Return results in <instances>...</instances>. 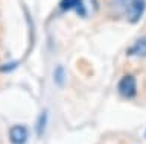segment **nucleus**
<instances>
[{
  "mask_svg": "<svg viewBox=\"0 0 146 144\" xmlns=\"http://www.w3.org/2000/svg\"><path fill=\"white\" fill-rule=\"evenodd\" d=\"M117 93L123 99H134L137 96V80L132 74H125L117 84Z\"/></svg>",
  "mask_w": 146,
  "mask_h": 144,
  "instance_id": "f257e3e1",
  "label": "nucleus"
},
{
  "mask_svg": "<svg viewBox=\"0 0 146 144\" xmlns=\"http://www.w3.org/2000/svg\"><path fill=\"white\" fill-rule=\"evenodd\" d=\"M145 137H146V132H145Z\"/></svg>",
  "mask_w": 146,
  "mask_h": 144,
  "instance_id": "1a4fd4ad",
  "label": "nucleus"
},
{
  "mask_svg": "<svg viewBox=\"0 0 146 144\" xmlns=\"http://www.w3.org/2000/svg\"><path fill=\"white\" fill-rule=\"evenodd\" d=\"M15 67H17V62H14V64H12V62H8V64H5V65L0 67V71H3V73H9V71L14 70Z\"/></svg>",
  "mask_w": 146,
  "mask_h": 144,
  "instance_id": "6e6552de",
  "label": "nucleus"
},
{
  "mask_svg": "<svg viewBox=\"0 0 146 144\" xmlns=\"http://www.w3.org/2000/svg\"><path fill=\"white\" fill-rule=\"evenodd\" d=\"M128 56H137V58H146V35L139 38L134 44H131L128 47Z\"/></svg>",
  "mask_w": 146,
  "mask_h": 144,
  "instance_id": "39448f33",
  "label": "nucleus"
},
{
  "mask_svg": "<svg viewBox=\"0 0 146 144\" xmlns=\"http://www.w3.org/2000/svg\"><path fill=\"white\" fill-rule=\"evenodd\" d=\"M47 124H49V112L43 109L40 112V115L36 117V123H35V130L38 133V137H43L46 129H47Z\"/></svg>",
  "mask_w": 146,
  "mask_h": 144,
  "instance_id": "423d86ee",
  "label": "nucleus"
},
{
  "mask_svg": "<svg viewBox=\"0 0 146 144\" xmlns=\"http://www.w3.org/2000/svg\"><path fill=\"white\" fill-rule=\"evenodd\" d=\"M59 9L64 12L73 11L79 17L87 15V6H85L84 0H61L59 2Z\"/></svg>",
  "mask_w": 146,
  "mask_h": 144,
  "instance_id": "20e7f679",
  "label": "nucleus"
},
{
  "mask_svg": "<svg viewBox=\"0 0 146 144\" xmlns=\"http://www.w3.org/2000/svg\"><path fill=\"white\" fill-rule=\"evenodd\" d=\"M53 80H55V84H56L58 87H62V85L66 84V70H64V67L58 65L56 68H55Z\"/></svg>",
  "mask_w": 146,
  "mask_h": 144,
  "instance_id": "0eeeda50",
  "label": "nucleus"
},
{
  "mask_svg": "<svg viewBox=\"0 0 146 144\" xmlns=\"http://www.w3.org/2000/svg\"><path fill=\"white\" fill-rule=\"evenodd\" d=\"M146 8V0H131L128 8L125 9V15L129 23H137L143 17Z\"/></svg>",
  "mask_w": 146,
  "mask_h": 144,
  "instance_id": "f03ea898",
  "label": "nucleus"
},
{
  "mask_svg": "<svg viewBox=\"0 0 146 144\" xmlns=\"http://www.w3.org/2000/svg\"><path fill=\"white\" fill-rule=\"evenodd\" d=\"M29 139V129L23 124H15L9 129V143L11 144H26Z\"/></svg>",
  "mask_w": 146,
  "mask_h": 144,
  "instance_id": "7ed1b4c3",
  "label": "nucleus"
}]
</instances>
